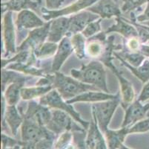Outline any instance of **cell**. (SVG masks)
<instances>
[{
  "instance_id": "6da1fadb",
  "label": "cell",
  "mask_w": 149,
  "mask_h": 149,
  "mask_svg": "<svg viewBox=\"0 0 149 149\" xmlns=\"http://www.w3.org/2000/svg\"><path fill=\"white\" fill-rule=\"evenodd\" d=\"M71 76L85 84L97 87L108 93L106 82V72L104 66L100 61H93L89 64L82 65L79 69H71Z\"/></svg>"
},
{
  "instance_id": "7a4b0ae2",
  "label": "cell",
  "mask_w": 149,
  "mask_h": 149,
  "mask_svg": "<svg viewBox=\"0 0 149 149\" xmlns=\"http://www.w3.org/2000/svg\"><path fill=\"white\" fill-rule=\"evenodd\" d=\"M51 81L53 87L57 90L59 95L67 101L90 90H99L94 86L82 83L74 78L66 76L59 72H54V76H51Z\"/></svg>"
},
{
  "instance_id": "3957f363",
  "label": "cell",
  "mask_w": 149,
  "mask_h": 149,
  "mask_svg": "<svg viewBox=\"0 0 149 149\" xmlns=\"http://www.w3.org/2000/svg\"><path fill=\"white\" fill-rule=\"evenodd\" d=\"M40 103L44 106L51 107V108L57 109V110H61L62 111L66 112L77 122L79 123L84 129H88L90 123L82 119L80 117V114L74 110V108L73 107V106L70 105V104H68L67 102H65L64 98L59 95L57 90L55 89H53L48 93L40 97Z\"/></svg>"
},
{
  "instance_id": "277c9868",
  "label": "cell",
  "mask_w": 149,
  "mask_h": 149,
  "mask_svg": "<svg viewBox=\"0 0 149 149\" xmlns=\"http://www.w3.org/2000/svg\"><path fill=\"white\" fill-rule=\"evenodd\" d=\"M119 98L113 100L97 102L92 106V110L95 113L98 126L102 132L105 133L108 129V127L111 120L113 115L118 107Z\"/></svg>"
},
{
  "instance_id": "5b68a950",
  "label": "cell",
  "mask_w": 149,
  "mask_h": 149,
  "mask_svg": "<svg viewBox=\"0 0 149 149\" xmlns=\"http://www.w3.org/2000/svg\"><path fill=\"white\" fill-rule=\"evenodd\" d=\"M54 134L45 127L41 126L33 120L24 118L21 126L22 141L24 143H36L43 138L54 136Z\"/></svg>"
},
{
  "instance_id": "8992f818",
  "label": "cell",
  "mask_w": 149,
  "mask_h": 149,
  "mask_svg": "<svg viewBox=\"0 0 149 149\" xmlns=\"http://www.w3.org/2000/svg\"><path fill=\"white\" fill-rule=\"evenodd\" d=\"M82 129L76 125L75 122H73V118L68 113L61 110L55 109L52 111V117L45 128L55 134H59L73 130L74 128Z\"/></svg>"
},
{
  "instance_id": "52a82bcc",
  "label": "cell",
  "mask_w": 149,
  "mask_h": 149,
  "mask_svg": "<svg viewBox=\"0 0 149 149\" xmlns=\"http://www.w3.org/2000/svg\"><path fill=\"white\" fill-rule=\"evenodd\" d=\"M50 25L51 23H46L43 26L35 28L34 30L31 31L29 33L28 37L24 40L20 46H19L17 51L29 50L30 49H32V51H34L36 48L44 43L46 38H48Z\"/></svg>"
},
{
  "instance_id": "ba28073f",
  "label": "cell",
  "mask_w": 149,
  "mask_h": 149,
  "mask_svg": "<svg viewBox=\"0 0 149 149\" xmlns=\"http://www.w3.org/2000/svg\"><path fill=\"white\" fill-rule=\"evenodd\" d=\"M52 117V111L49 110L48 107L44 106L41 104L35 102H31L28 104V109L24 115V118L33 120L41 126L46 127Z\"/></svg>"
},
{
  "instance_id": "9c48e42d",
  "label": "cell",
  "mask_w": 149,
  "mask_h": 149,
  "mask_svg": "<svg viewBox=\"0 0 149 149\" xmlns=\"http://www.w3.org/2000/svg\"><path fill=\"white\" fill-rule=\"evenodd\" d=\"M148 111L149 103L142 105L139 100L135 101L125 109V114L122 127L129 128L137 121L144 119V117Z\"/></svg>"
},
{
  "instance_id": "30bf717a",
  "label": "cell",
  "mask_w": 149,
  "mask_h": 149,
  "mask_svg": "<svg viewBox=\"0 0 149 149\" xmlns=\"http://www.w3.org/2000/svg\"><path fill=\"white\" fill-rule=\"evenodd\" d=\"M105 64L111 69L112 72L118 79L120 86V93H121L122 98H123L122 106L125 109H126L131 103H133V101L134 100L135 93L133 85L125 78L122 76V74L120 73L117 69L113 65L111 61H109Z\"/></svg>"
},
{
  "instance_id": "8fae6325",
  "label": "cell",
  "mask_w": 149,
  "mask_h": 149,
  "mask_svg": "<svg viewBox=\"0 0 149 149\" xmlns=\"http://www.w3.org/2000/svg\"><path fill=\"white\" fill-rule=\"evenodd\" d=\"M3 40L5 43V56L13 54L17 52L16 49V37H15L14 25L12 18V13L8 12L3 19Z\"/></svg>"
},
{
  "instance_id": "7c38bea8",
  "label": "cell",
  "mask_w": 149,
  "mask_h": 149,
  "mask_svg": "<svg viewBox=\"0 0 149 149\" xmlns=\"http://www.w3.org/2000/svg\"><path fill=\"white\" fill-rule=\"evenodd\" d=\"M69 25L70 18L63 16L57 17L56 20L51 22L48 36V41L56 43L60 42L65 37H67Z\"/></svg>"
},
{
  "instance_id": "4fadbf2b",
  "label": "cell",
  "mask_w": 149,
  "mask_h": 149,
  "mask_svg": "<svg viewBox=\"0 0 149 149\" xmlns=\"http://www.w3.org/2000/svg\"><path fill=\"white\" fill-rule=\"evenodd\" d=\"M73 51H74V49H73L70 40L69 39L68 37H65L58 45L57 51L54 56L52 67H51L52 72H58L68 59V57L71 54Z\"/></svg>"
},
{
  "instance_id": "5bb4252c",
  "label": "cell",
  "mask_w": 149,
  "mask_h": 149,
  "mask_svg": "<svg viewBox=\"0 0 149 149\" xmlns=\"http://www.w3.org/2000/svg\"><path fill=\"white\" fill-rule=\"evenodd\" d=\"M98 16L97 15L92 14L88 12H82L79 14L75 15L70 18L69 30L67 34V37L78 34L80 31H83L87 25L92 22L97 20Z\"/></svg>"
},
{
  "instance_id": "9a60e30c",
  "label": "cell",
  "mask_w": 149,
  "mask_h": 149,
  "mask_svg": "<svg viewBox=\"0 0 149 149\" xmlns=\"http://www.w3.org/2000/svg\"><path fill=\"white\" fill-rule=\"evenodd\" d=\"M119 98V95H112L107 93H102L100 91H88L81 95H77L74 98L66 102L68 104H73L75 102H100L108 100H113Z\"/></svg>"
},
{
  "instance_id": "2e32d148",
  "label": "cell",
  "mask_w": 149,
  "mask_h": 149,
  "mask_svg": "<svg viewBox=\"0 0 149 149\" xmlns=\"http://www.w3.org/2000/svg\"><path fill=\"white\" fill-rule=\"evenodd\" d=\"M17 25L19 30L37 28L45 25V23L33 12L28 10L22 11L18 14Z\"/></svg>"
},
{
  "instance_id": "e0dca14e",
  "label": "cell",
  "mask_w": 149,
  "mask_h": 149,
  "mask_svg": "<svg viewBox=\"0 0 149 149\" xmlns=\"http://www.w3.org/2000/svg\"><path fill=\"white\" fill-rule=\"evenodd\" d=\"M97 0H79L67 8L59 11H44V17L45 20H51L52 18H57L64 15L72 13L82 10L83 8H87L89 5H92Z\"/></svg>"
},
{
  "instance_id": "ac0fdd59",
  "label": "cell",
  "mask_w": 149,
  "mask_h": 149,
  "mask_svg": "<svg viewBox=\"0 0 149 149\" xmlns=\"http://www.w3.org/2000/svg\"><path fill=\"white\" fill-rule=\"evenodd\" d=\"M3 119L8 124L12 134L17 136L19 128L24 121V117L20 115L16 105H7L5 115L2 117Z\"/></svg>"
},
{
  "instance_id": "d6986e66",
  "label": "cell",
  "mask_w": 149,
  "mask_h": 149,
  "mask_svg": "<svg viewBox=\"0 0 149 149\" xmlns=\"http://www.w3.org/2000/svg\"><path fill=\"white\" fill-rule=\"evenodd\" d=\"M105 137L108 145V149H119L120 146L123 144L125 139L126 138L128 133V127H122L119 130L108 129L105 132Z\"/></svg>"
},
{
  "instance_id": "ffe728a7",
  "label": "cell",
  "mask_w": 149,
  "mask_h": 149,
  "mask_svg": "<svg viewBox=\"0 0 149 149\" xmlns=\"http://www.w3.org/2000/svg\"><path fill=\"white\" fill-rule=\"evenodd\" d=\"M90 10L100 14L103 18H110L113 16H119L120 14L118 6L112 0H102L98 4L91 8Z\"/></svg>"
},
{
  "instance_id": "44dd1931",
  "label": "cell",
  "mask_w": 149,
  "mask_h": 149,
  "mask_svg": "<svg viewBox=\"0 0 149 149\" xmlns=\"http://www.w3.org/2000/svg\"><path fill=\"white\" fill-rule=\"evenodd\" d=\"M114 56L120 60L122 64L128 68L137 78H139L143 83H147L149 81V60H145L143 63L138 67H134L128 64L127 61L120 57L118 54L114 52Z\"/></svg>"
},
{
  "instance_id": "7402d4cb",
  "label": "cell",
  "mask_w": 149,
  "mask_h": 149,
  "mask_svg": "<svg viewBox=\"0 0 149 149\" xmlns=\"http://www.w3.org/2000/svg\"><path fill=\"white\" fill-rule=\"evenodd\" d=\"M111 32H117L128 39L131 37H139V33L134 27L119 18L116 19V24L110 27L105 33L108 34Z\"/></svg>"
},
{
  "instance_id": "603a6c76",
  "label": "cell",
  "mask_w": 149,
  "mask_h": 149,
  "mask_svg": "<svg viewBox=\"0 0 149 149\" xmlns=\"http://www.w3.org/2000/svg\"><path fill=\"white\" fill-rule=\"evenodd\" d=\"M105 33H100L97 36L91 38L87 46V52L92 57H99L102 55L104 51V43L105 41Z\"/></svg>"
},
{
  "instance_id": "cb8c5ba5",
  "label": "cell",
  "mask_w": 149,
  "mask_h": 149,
  "mask_svg": "<svg viewBox=\"0 0 149 149\" xmlns=\"http://www.w3.org/2000/svg\"><path fill=\"white\" fill-rule=\"evenodd\" d=\"M52 85L37 86L33 87H23L21 90V97L23 100H33L38 97H42L53 90Z\"/></svg>"
},
{
  "instance_id": "d4e9b609",
  "label": "cell",
  "mask_w": 149,
  "mask_h": 149,
  "mask_svg": "<svg viewBox=\"0 0 149 149\" xmlns=\"http://www.w3.org/2000/svg\"><path fill=\"white\" fill-rule=\"evenodd\" d=\"M24 83L25 82H15L7 87L3 94L7 105H16L18 103Z\"/></svg>"
},
{
  "instance_id": "484cf974",
  "label": "cell",
  "mask_w": 149,
  "mask_h": 149,
  "mask_svg": "<svg viewBox=\"0 0 149 149\" xmlns=\"http://www.w3.org/2000/svg\"><path fill=\"white\" fill-rule=\"evenodd\" d=\"M13 69L19 72H21L25 75H31V76H42V77H45L44 74V70L41 69L33 67L32 65L25 63H13L10 64L7 66V69Z\"/></svg>"
},
{
  "instance_id": "4316f807",
  "label": "cell",
  "mask_w": 149,
  "mask_h": 149,
  "mask_svg": "<svg viewBox=\"0 0 149 149\" xmlns=\"http://www.w3.org/2000/svg\"><path fill=\"white\" fill-rule=\"evenodd\" d=\"M57 49L58 45L56 43L48 41L36 48L34 51H33V53L35 57L38 58H46L56 54Z\"/></svg>"
},
{
  "instance_id": "83f0119b",
  "label": "cell",
  "mask_w": 149,
  "mask_h": 149,
  "mask_svg": "<svg viewBox=\"0 0 149 149\" xmlns=\"http://www.w3.org/2000/svg\"><path fill=\"white\" fill-rule=\"evenodd\" d=\"M73 49L76 55L79 59L85 57V37L82 34L78 33L74 35L70 39Z\"/></svg>"
},
{
  "instance_id": "f1b7e54d",
  "label": "cell",
  "mask_w": 149,
  "mask_h": 149,
  "mask_svg": "<svg viewBox=\"0 0 149 149\" xmlns=\"http://www.w3.org/2000/svg\"><path fill=\"white\" fill-rule=\"evenodd\" d=\"M27 78L25 76L14 73L13 72L2 69V92L5 90V87L8 84H13L15 82H25Z\"/></svg>"
},
{
  "instance_id": "f546056e",
  "label": "cell",
  "mask_w": 149,
  "mask_h": 149,
  "mask_svg": "<svg viewBox=\"0 0 149 149\" xmlns=\"http://www.w3.org/2000/svg\"><path fill=\"white\" fill-rule=\"evenodd\" d=\"M120 57L127 61L131 66L134 67H138L141 64H143V61L146 60V56L143 55L140 52H131V53H125L120 52V54L116 53Z\"/></svg>"
},
{
  "instance_id": "4dcf8cb0",
  "label": "cell",
  "mask_w": 149,
  "mask_h": 149,
  "mask_svg": "<svg viewBox=\"0 0 149 149\" xmlns=\"http://www.w3.org/2000/svg\"><path fill=\"white\" fill-rule=\"evenodd\" d=\"M29 50H24V51L19 52L17 55H15L13 57H10L8 59H5L2 58V67L3 69L7 64L10 63H25L28 61L31 56H29Z\"/></svg>"
},
{
  "instance_id": "1f68e13d",
  "label": "cell",
  "mask_w": 149,
  "mask_h": 149,
  "mask_svg": "<svg viewBox=\"0 0 149 149\" xmlns=\"http://www.w3.org/2000/svg\"><path fill=\"white\" fill-rule=\"evenodd\" d=\"M148 131H149V117L137 121L134 125L128 128L129 133H146Z\"/></svg>"
},
{
  "instance_id": "d6a6232c",
  "label": "cell",
  "mask_w": 149,
  "mask_h": 149,
  "mask_svg": "<svg viewBox=\"0 0 149 149\" xmlns=\"http://www.w3.org/2000/svg\"><path fill=\"white\" fill-rule=\"evenodd\" d=\"M100 23H101V20H99L97 21L95 20V21L91 23L83 30L82 34L85 36V38L93 37L94 35L100 32V30H101V28H100Z\"/></svg>"
},
{
  "instance_id": "836d02e7",
  "label": "cell",
  "mask_w": 149,
  "mask_h": 149,
  "mask_svg": "<svg viewBox=\"0 0 149 149\" xmlns=\"http://www.w3.org/2000/svg\"><path fill=\"white\" fill-rule=\"evenodd\" d=\"M73 136L69 131L62 133L54 145V149H65L69 145Z\"/></svg>"
},
{
  "instance_id": "e575fe53",
  "label": "cell",
  "mask_w": 149,
  "mask_h": 149,
  "mask_svg": "<svg viewBox=\"0 0 149 149\" xmlns=\"http://www.w3.org/2000/svg\"><path fill=\"white\" fill-rule=\"evenodd\" d=\"M31 4L29 0H10L6 4L7 8L13 11H20L25 8L28 5Z\"/></svg>"
},
{
  "instance_id": "d590c367",
  "label": "cell",
  "mask_w": 149,
  "mask_h": 149,
  "mask_svg": "<svg viewBox=\"0 0 149 149\" xmlns=\"http://www.w3.org/2000/svg\"><path fill=\"white\" fill-rule=\"evenodd\" d=\"M1 137H2V149H9L10 148L14 147L15 145H22L24 143L22 141H17L16 139H13V138L7 136L5 133H2Z\"/></svg>"
},
{
  "instance_id": "8d00e7d4",
  "label": "cell",
  "mask_w": 149,
  "mask_h": 149,
  "mask_svg": "<svg viewBox=\"0 0 149 149\" xmlns=\"http://www.w3.org/2000/svg\"><path fill=\"white\" fill-rule=\"evenodd\" d=\"M54 135L43 138L36 143L35 149H52L53 145H54Z\"/></svg>"
},
{
  "instance_id": "74e56055",
  "label": "cell",
  "mask_w": 149,
  "mask_h": 149,
  "mask_svg": "<svg viewBox=\"0 0 149 149\" xmlns=\"http://www.w3.org/2000/svg\"><path fill=\"white\" fill-rule=\"evenodd\" d=\"M149 0H124V5L123 6V10L124 11H128L132 9H134L136 7L139 6L142 4L148 2Z\"/></svg>"
},
{
  "instance_id": "f35d334b",
  "label": "cell",
  "mask_w": 149,
  "mask_h": 149,
  "mask_svg": "<svg viewBox=\"0 0 149 149\" xmlns=\"http://www.w3.org/2000/svg\"><path fill=\"white\" fill-rule=\"evenodd\" d=\"M94 149H108V145H107L105 138L102 134V131H100V128L97 131V141H96L95 148Z\"/></svg>"
},
{
  "instance_id": "ab89813d",
  "label": "cell",
  "mask_w": 149,
  "mask_h": 149,
  "mask_svg": "<svg viewBox=\"0 0 149 149\" xmlns=\"http://www.w3.org/2000/svg\"><path fill=\"white\" fill-rule=\"evenodd\" d=\"M128 49L131 50L132 52H136L138 50H139L141 47L140 43H139V40L138 37H131L128 40V43H127Z\"/></svg>"
},
{
  "instance_id": "60d3db41",
  "label": "cell",
  "mask_w": 149,
  "mask_h": 149,
  "mask_svg": "<svg viewBox=\"0 0 149 149\" xmlns=\"http://www.w3.org/2000/svg\"><path fill=\"white\" fill-rule=\"evenodd\" d=\"M139 29L138 31L139 33V37L143 42H149V27L144 26V25H138Z\"/></svg>"
},
{
  "instance_id": "b9f144b4",
  "label": "cell",
  "mask_w": 149,
  "mask_h": 149,
  "mask_svg": "<svg viewBox=\"0 0 149 149\" xmlns=\"http://www.w3.org/2000/svg\"><path fill=\"white\" fill-rule=\"evenodd\" d=\"M149 99V81L146 83V85L143 88L141 93L139 95L138 100L141 102H146Z\"/></svg>"
},
{
  "instance_id": "7bdbcfd3",
  "label": "cell",
  "mask_w": 149,
  "mask_h": 149,
  "mask_svg": "<svg viewBox=\"0 0 149 149\" xmlns=\"http://www.w3.org/2000/svg\"><path fill=\"white\" fill-rule=\"evenodd\" d=\"M62 2V0H46L47 6L51 9L59 8Z\"/></svg>"
},
{
  "instance_id": "ee69618b",
  "label": "cell",
  "mask_w": 149,
  "mask_h": 149,
  "mask_svg": "<svg viewBox=\"0 0 149 149\" xmlns=\"http://www.w3.org/2000/svg\"><path fill=\"white\" fill-rule=\"evenodd\" d=\"M138 21L139 22H143V21H148L149 20V2L147 5L146 11H145L143 15L139 16L137 18Z\"/></svg>"
},
{
  "instance_id": "f6af8a7d",
  "label": "cell",
  "mask_w": 149,
  "mask_h": 149,
  "mask_svg": "<svg viewBox=\"0 0 149 149\" xmlns=\"http://www.w3.org/2000/svg\"><path fill=\"white\" fill-rule=\"evenodd\" d=\"M139 52L142 53L143 55L149 57V46L146 45H142L139 49Z\"/></svg>"
},
{
  "instance_id": "bcb514c9",
  "label": "cell",
  "mask_w": 149,
  "mask_h": 149,
  "mask_svg": "<svg viewBox=\"0 0 149 149\" xmlns=\"http://www.w3.org/2000/svg\"><path fill=\"white\" fill-rule=\"evenodd\" d=\"M24 143V142H23ZM36 148V143H24L22 145L21 149H35Z\"/></svg>"
},
{
  "instance_id": "7dc6e473",
  "label": "cell",
  "mask_w": 149,
  "mask_h": 149,
  "mask_svg": "<svg viewBox=\"0 0 149 149\" xmlns=\"http://www.w3.org/2000/svg\"><path fill=\"white\" fill-rule=\"evenodd\" d=\"M21 148H22L21 145H15L14 147L10 148L9 149H21Z\"/></svg>"
},
{
  "instance_id": "c3c4849f",
  "label": "cell",
  "mask_w": 149,
  "mask_h": 149,
  "mask_svg": "<svg viewBox=\"0 0 149 149\" xmlns=\"http://www.w3.org/2000/svg\"><path fill=\"white\" fill-rule=\"evenodd\" d=\"M119 149H131V148H128V147H127V146H125V145H122L121 146H120V148Z\"/></svg>"
},
{
  "instance_id": "681fc988",
  "label": "cell",
  "mask_w": 149,
  "mask_h": 149,
  "mask_svg": "<svg viewBox=\"0 0 149 149\" xmlns=\"http://www.w3.org/2000/svg\"><path fill=\"white\" fill-rule=\"evenodd\" d=\"M37 1H38V2H40H40H41V0H37Z\"/></svg>"
}]
</instances>
